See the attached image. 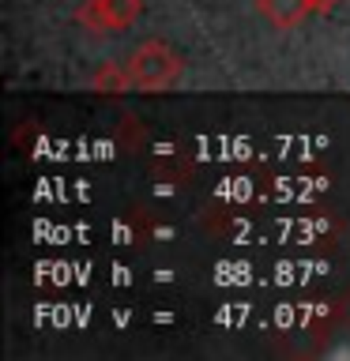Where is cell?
<instances>
[{
  "label": "cell",
  "instance_id": "obj_1",
  "mask_svg": "<svg viewBox=\"0 0 350 361\" xmlns=\"http://www.w3.org/2000/svg\"><path fill=\"white\" fill-rule=\"evenodd\" d=\"M128 75H132V87L135 90H169L185 72V61L174 53V45L162 42V38H151V42H140L132 49L128 61Z\"/></svg>",
  "mask_w": 350,
  "mask_h": 361
},
{
  "label": "cell",
  "instance_id": "obj_2",
  "mask_svg": "<svg viewBox=\"0 0 350 361\" xmlns=\"http://www.w3.org/2000/svg\"><path fill=\"white\" fill-rule=\"evenodd\" d=\"M143 16V0H83L76 11V23L90 34H117L128 30Z\"/></svg>",
  "mask_w": 350,
  "mask_h": 361
},
{
  "label": "cell",
  "instance_id": "obj_3",
  "mask_svg": "<svg viewBox=\"0 0 350 361\" xmlns=\"http://www.w3.org/2000/svg\"><path fill=\"white\" fill-rule=\"evenodd\" d=\"M256 8H260V16H264L275 30H282V34L298 30L301 23L313 16L309 0H256Z\"/></svg>",
  "mask_w": 350,
  "mask_h": 361
},
{
  "label": "cell",
  "instance_id": "obj_4",
  "mask_svg": "<svg viewBox=\"0 0 350 361\" xmlns=\"http://www.w3.org/2000/svg\"><path fill=\"white\" fill-rule=\"evenodd\" d=\"M90 90H98V94H124V90H135L132 87V75H128V64H102L95 75H90Z\"/></svg>",
  "mask_w": 350,
  "mask_h": 361
},
{
  "label": "cell",
  "instance_id": "obj_5",
  "mask_svg": "<svg viewBox=\"0 0 350 361\" xmlns=\"http://www.w3.org/2000/svg\"><path fill=\"white\" fill-rule=\"evenodd\" d=\"M339 4V0H309V8H313V16H327Z\"/></svg>",
  "mask_w": 350,
  "mask_h": 361
}]
</instances>
